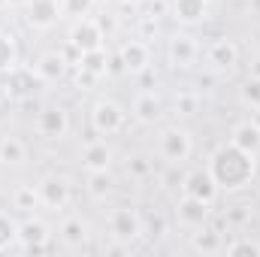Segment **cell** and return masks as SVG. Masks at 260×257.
Listing matches in <instances>:
<instances>
[{
	"instance_id": "33",
	"label": "cell",
	"mask_w": 260,
	"mask_h": 257,
	"mask_svg": "<svg viewBox=\"0 0 260 257\" xmlns=\"http://www.w3.org/2000/svg\"><path fill=\"white\" fill-rule=\"evenodd\" d=\"M130 173H133L136 179H142V176L151 173V164H148L145 157H133V160H130Z\"/></svg>"
},
{
	"instance_id": "4",
	"label": "cell",
	"mask_w": 260,
	"mask_h": 257,
	"mask_svg": "<svg viewBox=\"0 0 260 257\" xmlns=\"http://www.w3.org/2000/svg\"><path fill=\"white\" fill-rule=\"evenodd\" d=\"M40 85H43V79H40V73H34V70H24V67H12V70H6V82H3V88H6V94L15 97V100L30 97Z\"/></svg>"
},
{
	"instance_id": "5",
	"label": "cell",
	"mask_w": 260,
	"mask_h": 257,
	"mask_svg": "<svg viewBox=\"0 0 260 257\" xmlns=\"http://www.w3.org/2000/svg\"><path fill=\"white\" fill-rule=\"evenodd\" d=\"M61 15H64L61 0H27V24L37 30L55 27Z\"/></svg>"
},
{
	"instance_id": "29",
	"label": "cell",
	"mask_w": 260,
	"mask_h": 257,
	"mask_svg": "<svg viewBox=\"0 0 260 257\" xmlns=\"http://www.w3.org/2000/svg\"><path fill=\"white\" fill-rule=\"evenodd\" d=\"M227 254L230 257H260V245L251 239H236L227 245Z\"/></svg>"
},
{
	"instance_id": "30",
	"label": "cell",
	"mask_w": 260,
	"mask_h": 257,
	"mask_svg": "<svg viewBox=\"0 0 260 257\" xmlns=\"http://www.w3.org/2000/svg\"><path fill=\"white\" fill-rule=\"evenodd\" d=\"M12 239H18V224L9 218V215H3L0 212V251L3 248H9V242Z\"/></svg>"
},
{
	"instance_id": "9",
	"label": "cell",
	"mask_w": 260,
	"mask_h": 257,
	"mask_svg": "<svg viewBox=\"0 0 260 257\" xmlns=\"http://www.w3.org/2000/svg\"><path fill=\"white\" fill-rule=\"evenodd\" d=\"M37 130L43 136H49V139H61L70 130V118H67V112L61 106H46L40 112V118H37Z\"/></svg>"
},
{
	"instance_id": "18",
	"label": "cell",
	"mask_w": 260,
	"mask_h": 257,
	"mask_svg": "<svg viewBox=\"0 0 260 257\" xmlns=\"http://www.w3.org/2000/svg\"><path fill=\"white\" fill-rule=\"evenodd\" d=\"M206 9H209V0H173V12L179 21L185 24H197L206 18Z\"/></svg>"
},
{
	"instance_id": "10",
	"label": "cell",
	"mask_w": 260,
	"mask_h": 257,
	"mask_svg": "<svg viewBox=\"0 0 260 257\" xmlns=\"http://www.w3.org/2000/svg\"><path fill=\"white\" fill-rule=\"evenodd\" d=\"M18 239H21L24 251L40 254L49 245V227L43 221H24V224H18Z\"/></svg>"
},
{
	"instance_id": "31",
	"label": "cell",
	"mask_w": 260,
	"mask_h": 257,
	"mask_svg": "<svg viewBox=\"0 0 260 257\" xmlns=\"http://www.w3.org/2000/svg\"><path fill=\"white\" fill-rule=\"evenodd\" d=\"M64 6V15H73V18H85L94 6V0H61Z\"/></svg>"
},
{
	"instance_id": "7",
	"label": "cell",
	"mask_w": 260,
	"mask_h": 257,
	"mask_svg": "<svg viewBox=\"0 0 260 257\" xmlns=\"http://www.w3.org/2000/svg\"><path fill=\"white\" fill-rule=\"evenodd\" d=\"M91 121H94L97 133H106V136L118 133V130L124 127V109L118 103H112V100H100L94 106V112H91Z\"/></svg>"
},
{
	"instance_id": "13",
	"label": "cell",
	"mask_w": 260,
	"mask_h": 257,
	"mask_svg": "<svg viewBox=\"0 0 260 257\" xmlns=\"http://www.w3.org/2000/svg\"><path fill=\"white\" fill-rule=\"evenodd\" d=\"M206 58H209V64L215 67V70H227V67H233L239 61V49H236L230 40H215V43L209 46Z\"/></svg>"
},
{
	"instance_id": "21",
	"label": "cell",
	"mask_w": 260,
	"mask_h": 257,
	"mask_svg": "<svg viewBox=\"0 0 260 257\" xmlns=\"http://www.w3.org/2000/svg\"><path fill=\"white\" fill-rule=\"evenodd\" d=\"M61 239H64L67 245H82L85 239H88V224L82 221V218H67L64 224H61Z\"/></svg>"
},
{
	"instance_id": "12",
	"label": "cell",
	"mask_w": 260,
	"mask_h": 257,
	"mask_svg": "<svg viewBox=\"0 0 260 257\" xmlns=\"http://www.w3.org/2000/svg\"><path fill=\"white\" fill-rule=\"evenodd\" d=\"M170 61L176 67H191L197 61V43L188 34H176L170 40Z\"/></svg>"
},
{
	"instance_id": "39",
	"label": "cell",
	"mask_w": 260,
	"mask_h": 257,
	"mask_svg": "<svg viewBox=\"0 0 260 257\" xmlns=\"http://www.w3.org/2000/svg\"><path fill=\"white\" fill-rule=\"evenodd\" d=\"M124 3H130V6H136V3H142V0H124Z\"/></svg>"
},
{
	"instance_id": "36",
	"label": "cell",
	"mask_w": 260,
	"mask_h": 257,
	"mask_svg": "<svg viewBox=\"0 0 260 257\" xmlns=\"http://www.w3.org/2000/svg\"><path fill=\"white\" fill-rule=\"evenodd\" d=\"M164 227H167V224H164V218H151V224H148L151 236H160V233H164Z\"/></svg>"
},
{
	"instance_id": "6",
	"label": "cell",
	"mask_w": 260,
	"mask_h": 257,
	"mask_svg": "<svg viewBox=\"0 0 260 257\" xmlns=\"http://www.w3.org/2000/svg\"><path fill=\"white\" fill-rule=\"evenodd\" d=\"M182 191L188 194V197H197V200H203V203H215L218 200V182H215V176L209 173V170H194V173H188L185 176V182H182Z\"/></svg>"
},
{
	"instance_id": "22",
	"label": "cell",
	"mask_w": 260,
	"mask_h": 257,
	"mask_svg": "<svg viewBox=\"0 0 260 257\" xmlns=\"http://www.w3.org/2000/svg\"><path fill=\"white\" fill-rule=\"evenodd\" d=\"M82 70H88V73H94V76H106V70H109V58H106V52L103 49H94V52H82Z\"/></svg>"
},
{
	"instance_id": "32",
	"label": "cell",
	"mask_w": 260,
	"mask_h": 257,
	"mask_svg": "<svg viewBox=\"0 0 260 257\" xmlns=\"http://www.w3.org/2000/svg\"><path fill=\"white\" fill-rule=\"evenodd\" d=\"M197 103H200L197 94H179V97H176V112H179V115H194Z\"/></svg>"
},
{
	"instance_id": "15",
	"label": "cell",
	"mask_w": 260,
	"mask_h": 257,
	"mask_svg": "<svg viewBox=\"0 0 260 257\" xmlns=\"http://www.w3.org/2000/svg\"><path fill=\"white\" fill-rule=\"evenodd\" d=\"M109 160H112V151L106 142H88L85 145V154H82V164L88 173H103L109 170Z\"/></svg>"
},
{
	"instance_id": "20",
	"label": "cell",
	"mask_w": 260,
	"mask_h": 257,
	"mask_svg": "<svg viewBox=\"0 0 260 257\" xmlns=\"http://www.w3.org/2000/svg\"><path fill=\"white\" fill-rule=\"evenodd\" d=\"M64 70H67V61H64V55H58V52L43 55L40 64H37V73H40L43 82H58L64 76Z\"/></svg>"
},
{
	"instance_id": "8",
	"label": "cell",
	"mask_w": 260,
	"mask_h": 257,
	"mask_svg": "<svg viewBox=\"0 0 260 257\" xmlns=\"http://www.w3.org/2000/svg\"><path fill=\"white\" fill-rule=\"evenodd\" d=\"M109 230H112V236H115L118 242H133V239L142 233V218H139L133 209L121 206V209L112 212V218H109Z\"/></svg>"
},
{
	"instance_id": "25",
	"label": "cell",
	"mask_w": 260,
	"mask_h": 257,
	"mask_svg": "<svg viewBox=\"0 0 260 257\" xmlns=\"http://www.w3.org/2000/svg\"><path fill=\"white\" fill-rule=\"evenodd\" d=\"M18 61V49H15V40L9 34H0V73L12 70Z\"/></svg>"
},
{
	"instance_id": "26",
	"label": "cell",
	"mask_w": 260,
	"mask_h": 257,
	"mask_svg": "<svg viewBox=\"0 0 260 257\" xmlns=\"http://www.w3.org/2000/svg\"><path fill=\"white\" fill-rule=\"evenodd\" d=\"M15 209H21V212H30L37 203H40V191H34V185H24V188H18L15 191Z\"/></svg>"
},
{
	"instance_id": "40",
	"label": "cell",
	"mask_w": 260,
	"mask_h": 257,
	"mask_svg": "<svg viewBox=\"0 0 260 257\" xmlns=\"http://www.w3.org/2000/svg\"><path fill=\"white\" fill-rule=\"evenodd\" d=\"M3 6H9V0H0V9H3Z\"/></svg>"
},
{
	"instance_id": "24",
	"label": "cell",
	"mask_w": 260,
	"mask_h": 257,
	"mask_svg": "<svg viewBox=\"0 0 260 257\" xmlns=\"http://www.w3.org/2000/svg\"><path fill=\"white\" fill-rule=\"evenodd\" d=\"M0 160L3 164H21L24 160V142L15 139V136H6L0 142Z\"/></svg>"
},
{
	"instance_id": "11",
	"label": "cell",
	"mask_w": 260,
	"mask_h": 257,
	"mask_svg": "<svg viewBox=\"0 0 260 257\" xmlns=\"http://www.w3.org/2000/svg\"><path fill=\"white\" fill-rule=\"evenodd\" d=\"M118 58H121V64H124L127 73H145L148 64H151V52H148V46L139 43V40H130L127 46L118 52Z\"/></svg>"
},
{
	"instance_id": "34",
	"label": "cell",
	"mask_w": 260,
	"mask_h": 257,
	"mask_svg": "<svg viewBox=\"0 0 260 257\" xmlns=\"http://www.w3.org/2000/svg\"><path fill=\"white\" fill-rule=\"evenodd\" d=\"M176 167H179V164H170V170H167V176H164V182H167V188H179V185L185 182L182 176H176Z\"/></svg>"
},
{
	"instance_id": "28",
	"label": "cell",
	"mask_w": 260,
	"mask_h": 257,
	"mask_svg": "<svg viewBox=\"0 0 260 257\" xmlns=\"http://www.w3.org/2000/svg\"><path fill=\"white\" fill-rule=\"evenodd\" d=\"M88 185H91V194H94L97 200H103L106 194L112 191V179H109L106 170H103V173H91V176H88Z\"/></svg>"
},
{
	"instance_id": "17",
	"label": "cell",
	"mask_w": 260,
	"mask_h": 257,
	"mask_svg": "<svg viewBox=\"0 0 260 257\" xmlns=\"http://www.w3.org/2000/svg\"><path fill=\"white\" fill-rule=\"evenodd\" d=\"M230 142H233L236 148H242V151L257 154V151H260V127L254 124V121H242V124H236V127H233Z\"/></svg>"
},
{
	"instance_id": "38",
	"label": "cell",
	"mask_w": 260,
	"mask_h": 257,
	"mask_svg": "<svg viewBox=\"0 0 260 257\" xmlns=\"http://www.w3.org/2000/svg\"><path fill=\"white\" fill-rule=\"evenodd\" d=\"M251 121H254V124H257V127H260V106H257V109H254V118H251Z\"/></svg>"
},
{
	"instance_id": "37",
	"label": "cell",
	"mask_w": 260,
	"mask_h": 257,
	"mask_svg": "<svg viewBox=\"0 0 260 257\" xmlns=\"http://www.w3.org/2000/svg\"><path fill=\"white\" fill-rule=\"evenodd\" d=\"M164 9H167V3H164V0H151V15H160Z\"/></svg>"
},
{
	"instance_id": "2",
	"label": "cell",
	"mask_w": 260,
	"mask_h": 257,
	"mask_svg": "<svg viewBox=\"0 0 260 257\" xmlns=\"http://www.w3.org/2000/svg\"><path fill=\"white\" fill-rule=\"evenodd\" d=\"M70 46L82 55V52H94L103 49V27L94 18H76V24L70 27Z\"/></svg>"
},
{
	"instance_id": "23",
	"label": "cell",
	"mask_w": 260,
	"mask_h": 257,
	"mask_svg": "<svg viewBox=\"0 0 260 257\" xmlns=\"http://www.w3.org/2000/svg\"><path fill=\"white\" fill-rule=\"evenodd\" d=\"M194 251L200 254H218L221 251V236L209 227H200V233L194 236Z\"/></svg>"
},
{
	"instance_id": "16",
	"label": "cell",
	"mask_w": 260,
	"mask_h": 257,
	"mask_svg": "<svg viewBox=\"0 0 260 257\" xmlns=\"http://www.w3.org/2000/svg\"><path fill=\"white\" fill-rule=\"evenodd\" d=\"M179 218H182L188 227H203L206 218H209V203H203V200L185 194V200L179 203Z\"/></svg>"
},
{
	"instance_id": "14",
	"label": "cell",
	"mask_w": 260,
	"mask_h": 257,
	"mask_svg": "<svg viewBox=\"0 0 260 257\" xmlns=\"http://www.w3.org/2000/svg\"><path fill=\"white\" fill-rule=\"evenodd\" d=\"M67 200H70V185L64 179H46L40 185V203H46L52 209H64Z\"/></svg>"
},
{
	"instance_id": "3",
	"label": "cell",
	"mask_w": 260,
	"mask_h": 257,
	"mask_svg": "<svg viewBox=\"0 0 260 257\" xmlns=\"http://www.w3.org/2000/svg\"><path fill=\"white\" fill-rule=\"evenodd\" d=\"M157 148H160V157H164V160H170V164H182V160L191 157V148H194V145H191L188 130L167 127L164 133H160Z\"/></svg>"
},
{
	"instance_id": "1",
	"label": "cell",
	"mask_w": 260,
	"mask_h": 257,
	"mask_svg": "<svg viewBox=\"0 0 260 257\" xmlns=\"http://www.w3.org/2000/svg\"><path fill=\"white\" fill-rule=\"evenodd\" d=\"M209 173L215 176L218 188L236 191V188H242V185H248L254 179V154L251 151H242V148H236L230 142V145H224V148H218L212 154Z\"/></svg>"
},
{
	"instance_id": "35",
	"label": "cell",
	"mask_w": 260,
	"mask_h": 257,
	"mask_svg": "<svg viewBox=\"0 0 260 257\" xmlns=\"http://www.w3.org/2000/svg\"><path fill=\"white\" fill-rule=\"evenodd\" d=\"M97 79H100V76H94V73H88V70L79 67V85H94Z\"/></svg>"
},
{
	"instance_id": "19",
	"label": "cell",
	"mask_w": 260,
	"mask_h": 257,
	"mask_svg": "<svg viewBox=\"0 0 260 257\" xmlns=\"http://www.w3.org/2000/svg\"><path fill=\"white\" fill-rule=\"evenodd\" d=\"M133 115H136V121H142V124H154V121L160 118V100H157L154 94H139V97L133 100Z\"/></svg>"
},
{
	"instance_id": "27",
	"label": "cell",
	"mask_w": 260,
	"mask_h": 257,
	"mask_svg": "<svg viewBox=\"0 0 260 257\" xmlns=\"http://www.w3.org/2000/svg\"><path fill=\"white\" fill-rule=\"evenodd\" d=\"M239 97H242V103H245V106L257 109V106H260V76H251V79L242 85Z\"/></svg>"
}]
</instances>
